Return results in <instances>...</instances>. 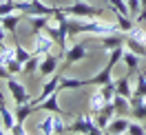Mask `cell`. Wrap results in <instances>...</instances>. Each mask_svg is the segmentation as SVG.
<instances>
[{"label": "cell", "instance_id": "6da1fadb", "mask_svg": "<svg viewBox=\"0 0 146 135\" xmlns=\"http://www.w3.org/2000/svg\"><path fill=\"white\" fill-rule=\"evenodd\" d=\"M62 11L69 13L71 18H102L104 16V9L93 7V5L84 2V0H78V2H73L69 7H62Z\"/></svg>", "mask_w": 146, "mask_h": 135}, {"label": "cell", "instance_id": "7a4b0ae2", "mask_svg": "<svg viewBox=\"0 0 146 135\" xmlns=\"http://www.w3.org/2000/svg\"><path fill=\"white\" fill-rule=\"evenodd\" d=\"M16 7L25 16H55L60 9V7H49L42 0H20V2H16Z\"/></svg>", "mask_w": 146, "mask_h": 135}, {"label": "cell", "instance_id": "3957f363", "mask_svg": "<svg viewBox=\"0 0 146 135\" xmlns=\"http://www.w3.org/2000/svg\"><path fill=\"white\" fill-rule=\"evenodd\" d=\"M66 133H89V135H100V133H102V128L95 124L93 113H82V115L78 117L73 124H69Z\"/></svg>", "mask_w": 146, "mask_h": 135}, {"label": "cell", "instance_id": "277c9868", "mask_svg": "<svg viewBox=\"0 0 146 135\" xmlns=\"http://www.w3.org/2000/svg\"><path fill=\"white\" fill-rule=\"evenodd\" d=\"M7 89H9V95H11V100H13V104H27V102H31L27 86H25L22 82L13 80V75L7 80Z\"/></svg>", "mask_w": 146, "mask_h": 135}, {"label": "cell", "instance_id": "5b68a950", "mask_svg": "<svg viewBox=\"0 0 146 135\" xmlns=\"http://www.w3.org/2000/svg\"><path fill=\"white\" fill-rule=\"evenodd\" d=\"M55 45H58V42H55L46 31H38L36 38H33V49H31V51H33L36 55H46V53L53 51Z\"/></svg>", "mask_w": 146, "mask_h": 135}, {"label": "cell", "instance_id": "8992f818", "mask_svg": "<svg viewBox=\"0 0 146 135\" xmlns=\"http://www.w3.org/2000/svg\"><path fill=\"white\" fill-rule=\"evenodd\" d=\"M60 80H62V71H55L53 75L46 80V84H44V89H42V93H40L36 100H31V104H33V106H38L42 100H46L51 93H55V91H58V86H60Z\"/></svg>", "mask_w": 146, "mask_h": 135}, {"label": "cell", "instance_id": "52a82bcc", "mask_svg": "<svg viewBox=\"0 0 146 135\" xmlns=\"http://www.w3.org/2000/svg\"><path fill=\"white\" fill-rule=\"evenodd\" d=\"M86 55H89V53H86V45H84V42L69 47V49L64 51V60H66V67H69V64H75V62H82Z\"/></svg>", "mask_w": 146, "mask_h": 135}, {"label": "cell", "instance_id": "ba28073f", "mask_svg": "<svg viewBox=\"0 0 146 135\" xmlns=\"http://www.w3.org/2000/svg\"><path fill=\"white\" fill-rule=\"evenodd\" d=\"M58 64H60V55H53V53L42 55V62H40V75L51 78V75L58 71Z\"/></svg>", "mask_w": 146, "mask_h": 135}, {"label": "cell", "instance_id": "9c48e42d", "mask_svg": "<svg viewBox=\"0 0 146 135\" xmlns=\"http://www.w3.org/2000/svg\"><path fill=\"white\" fill-rule=\"evenodd\" d=\"M58 95H60V91L51 93L46 100H42V102L36 106V111H46V113H60V115H64V111L60 108V100H58Z\"/></svg>", "mask_w": 146, "mask_h": 135}, {"label": "cell", "instance_id": "30bf717a", "mask_svg": "<svg viewBox=\"0 0 146 135\" xmlns=\"http://www.w3.org/2000/svg\"><path fill=\"white\" fill-rule=\"evenodd\" d=\"M109 11H111V16H113V22H117V27L122 29V33H128V31H131V29L137 25L135 18H131V16H124V13L115 11L113 7H109Z\"/></svg>", "mask_w": 146, "mask_h": 135}, {"label": "cell", "instance_id": "8fae6325", "mask_svg": "<svg viewBox=\"0 0 146 135\" xmlns=\"http://www.w3.org/2000/svg\"><path fill=\"white\" fill-rule=\"evenodd\" d=\"M124 33H111V36H98L100 40V47L104 51H113V49H117V47L124 45Z\"/></svg>", "mask_w": 146, "mask_h": 135}, {"label": "cell", "instance_id": "7c38bea8", "mask_svg": "<svg viewBox=\"0 0 146 135\" xmlns=\"http://www.w3.org/2000/svg\"><path fill=\"white\" fill-rule=\"evenodd\" d=\"M27 16L22 13V11H13V13H7V16H2L0 18V22H2V27L7 29L9 33H16V29H18L20 20H25Z\"/></svg>", "mask_w": 146, "mask_h": 135}, {"label": "cell", "instance_id": "4fadbf2b", "mask_svg": "<svg viewBox=\"0 0 146 135\" xmlns=\"http://www.w3.org/2000/svg\"><path fill=\"white\" fill-rule=\"evenodd\" d=\"M128 124H131V120H126L124 115H117V117H113V120H111L106 133H115V135L128 133Z\"/></svg>", "mask_w": 146, "mask_h": 135}, {"label": "cell", "instance_id": "5bb4252c", "mask_svg": "<svg viewBox=\"0 0 146 135\" xmlns=\"http://www.w3.org/2000/svg\"><path fill=\"white\" fill-rule=\"evenodd\" d=\"M82 86H89V80H80V78H69L62 73V80H60V86L58 91H69V89H82Z\"/></svg>", "mask_w": 146, "mask_h": 135}, {"label": "cell", "instance_id": "9a60e30c", "mask_svg": "<svg viewBox=\"0 0 146 135\" xmlns=\"http://www.w3.org/2000/svg\"><path fill=\"white\" fill-rule=\"evenodd\" d=\"M122 62L126 64V71L128 73H137V71H139V55H137L135 51L126 49L124 55H122Z\"/></svg>", "mask_w": 146, "mask_h": 135}, {"label": "cell", "instance_id": "2e32d148", "mask_svg": "<svg viewBox=\"0 0 146 135\" xmlns=\"http://www.w3.org/2000/svg\"><path fill=\"white\" fill-rule=\"evenodd\" d=\"M49 18L51 16H27V22H29V27H31V33L36 36L38 31H44V27L49 25Z\"/></svg>", "mask_w": 146, "mask_h": 135}, {"label": "cell", "instance_id": "e0dca14e", "mask_svg": "<svg viewBox=\"0 0 146 135\" xmlns=\"http://www.w3.org/2000/svg\"><path fill=\"white\" fill-rule=\"evenodd\" d=\"M0 120H2V124L7 126V131H11L13 124H16V111H11L5 102H0Z\"/></svg>", "mask_w": 146, "mask_h": 135}, {"label": "cell", "instance_id": "ac0fdd59", "mask_svg": "<svg viewBox=\"0 0 146 135\" xmlns=\"http://www.w3.org/2000/svg\"><path fill=\"white\" fill-rule=\"evenodd\" d=\"M115 84H117V95H124V98H128V100H131V95L135 93V89L131 86V78H128V73L124 75V78L115 80Z\"/></svg>", "mask_w": 146, "mask_h": 135}, {"label": "cell", "instance_id": "d6986e66", "mask_svg": "<svg viewBox=\"0 0 146 135\" xmlns=\"http://www.w3.org/2000/svg\"><path fill=\"white\" fill-rule=\"evenodd\" d=\"M36 111V106L31 104V102H27V104H16V122H27V117L31 115Z\"/></svg>", "mask_w": 146, "mask_h": 135}, {"label": "cell", "instance_id": "ffe728a7", "mask_svg": "<svg viewBox=\"0 0 146 135\" xmlns=\"http://www.w3.org/2000/svg\"><path fill=\"white\" fill-rule=\"evenodd\" d=\"M106 104V100H104V95H102V91H93L91 93V98H89V108H91V113H98L102 106Z\"/></svg>", "mask_w": 146, "mask_h": 135}, {"label": "cell", "instance_id": "44dd1931", "mask_svg": "<svg viewBox=\"0 0 146 135\" xmlns=\"http://www.w3.org/2000/svg\"><path fill=\"white\" fill-rule=\"evenodd\" d=\"M40 62H42V55H31L27 62L22 64V73H27V75H31V73H36V71H40Z\"/></svg>", "mask_w": 146, "mask_h": 135}, {"label": "cell", "instance_id": "7402d4cb", "mask_svg": "<svg viewBox=\"0 0 146 135\" xmlns=\"http://www.w3.org/2000/svg\"><path fill=\"white\" fill-rule=\"evenodd\" d=\"M11 60H16V47H9V45H0V64H7L11 62Z\"/></svg>", "mask_w": 146, "mask_h": 135}, {"label": "cell", "instance_id": "603a6c76", "mask_svg": "<svg viewBox=\"0 0 146 135\" xmlns=\"http://www.w3.org/2000/svg\"><path fill=\"white\" fill-rule=\"evenodd\" d=\"M113 104H115V111H117V115L131 113V100L124 98V95H115V98H113Z\"/></svg>", "mask_w": 146, "mask_h": 135}, {"label": "cell", "instance_id": "cb8c5ba5", "mask_svg": "<svg viewBox=\"0 0 146 135\" xmlns=\"http://www.w3.org/2000/svg\"><path fill=\"white\" fill-rule=\"evenodd\" d=\"M53 117H55V113H46V117L40 122V126H38V133L53 135Z\"/></svg>", "mask_w": 146, "mask_h": 135}, {"label": "cell", "instance_id": "d4e9b609", "mask_svg": "<svg viewBox=\"0 0 146 135\" xmlns=\"http://www.w3.org/2000/svg\"><path fill=\"white\" fill-rule=\"evenodd\" d=\"M100 91H102V95H104V100H106V102H111V100L117 95V84L111 80V82H106V84H102Z\"/></svg>", "mask_w": 146, "mask_h": 135}, {"label": "cell", "instance_id": "484cf974", "mask_svg": "<svg viewBox=\"0 0 146 135\" xmlns=\"http://www.w3.org/2000/svg\"><path fill=\"white\" fill-rule=\"evenodd\" d=\"M126 49L135 51L139 58H146V45H142V42H137V40H133V38H128V36H126Z\"/></svg>", "mask_w": 146, "mask_h": 135}, {"label": "cell", "instance_id": "4316f807", "mask_svg": "<svg viewBox=\"0 0 146 135\" xmlns=\"http://www.w3.org/2000/svg\"><path fill=\"white\" fill-rule=\"evenodd\" d=\"M135 78H137L135 93H137V95H142V98H146V75H144L142 71H137V73H135Z\"/></svg>", "mask_w": 146, "mask_h": 135}, {"label": "cell", "instance_id": "83f0119b", "mask_svg": "<svg viewBox=\"0 0 146 135\" xmlns=\"http://www.w3.org/2000/svg\"><path fill=\"white\" fill-rule=\"evenodd\" d=\"M31 55H33V51H29V49H25V47L22 45H16V60H18V62H27L29 58H31Z\"/></svg>", "mask_w": 146, "mask_h": 135}, {"label": "cell", "instance_id": "f1b7e54d", "mask_svg": "<svg viewBox=\"0 0 146 135\" xmlns=\"http://www.w3.org/2000/svg\"><path fill=\"white\" fill-rule=\"evenodd\" d=\"M126 36H128V38H133V40H137V42H142V45H146V31H144V29H139L137 25L131 29V31H128Z\"/></svg>", "mask_w": 146, "mask_h": 135}, {"label": "cell", "instance_id": "f546056e", "mask_svg": "<svg viewBox=\"0 0 146 135\" xmlns=\"http://www.w3.org/2000/svg\"><path fill=\"white\" fill-rule=\"evenodd\" d=\"M13 11H18V7H16L13 0H2V2H0V18L7 16V13H13Z\"/></svg>", "mask_w": 146, "mask_h": 135}, {"label": "cell", "instance_id": "4dcf8cb0", "mask_svg": "<svg viewBox=\"0 0 146 135\" xmlns=\"http://www.w3.org/2000/svg\"><path fill=\"white\" fill-rule=\"evenodd\" d=\"M128 135H146V126L142 124V120L128 124Z\"/></svg>", "mask_w": 146, "mask_h": 135}, {"label": "cell", "instance_id": "1f68e13d", "mask_svg": "<svg viewBox=\"0 0 146 135\" xmlns=\"http://www.w3.org/2000/svg\"><path fill=\"white\" fill-rule=\"evenodd\" d=\"M126 2H128V11H131V16H133V18H135L137 13L142 11V7H144V5H142V0H126Z\"/></svg>", "mask_w": 146, "mask_h": 135}, {"label": "cell", "instance_id": "d6a6232c", "mask_svg": "<svg viewBox=\"0 0 146 135\" xmlns=\"http://www.w3.org/2000/svg\"><path fill=\"white\" fill-rule=\"evenodd\" d=\"M7 69L11 71V75H16V73H22V62H18V60H11V62L7 64Z\"/></svg>", "mask_w": 146, "mask_h": 135}, {"label": "cell", "instance_id": "836d02e7", "mask_svg": "<svg viewBox=\"0 0 146 135\" xmlns=\"http://www.w3.org/2000/svg\"><path fill=\"white\" fill-rule=\"evenodd\" d=\"M9 133H13V135H25V133H27V128H25V124H22V122H16Z\"/></svg>", "mask_w": 146, "mask_h": 135}, {"label": "cell", "instance_id": "e575fe53", "mask_svg": "<svg viewBox=\"0 0 146 135\" xmlns=\"http://www.w3.org/2000/svg\"><path fill=\"white\" fill-rule=\"evenodd\" d=\"M9 78H11V71L5 64H0V80H9Z\"/></svg>", "mask_w": 146, "mask_h": 135}, {"label": "cell", "instance_id": "d590c367", "mask_svg": "<svg viewBox=\"0 0 146 135\" xmlns=\"http://www.w3.org/2000/svg\"><path fill=\"white\" fill-rule=\"evenodd\" d=\"M135 22H137V25H144V22H146V7H142V11L135 16Z\"/></svg>", "mask_w": 146, "mask_h": 135}, {"label": "cell", "instance_id": "8d00e7d4", "mask_svg": "<svg viewBox=\"0 0 146 135\" xmlns=\"http://www.w3.org/2000/svg\"><path fill=\"white\" fill-rule=\"evenodd\" d=\"M7 33H9V31H7V29L2 27V22H0V45L5 42V38H7Z\"/></svg>", "mask_w": 146, "mask_h": 135}, {"label": "cell", "instance_id": "74e56055", "mask_svg": "<svg viewBox=\"0 0 146 135\" xmlns=\"http://www.w3.org/2000/svg\"><path fill=\"white\" fill-rule=\"evenodd\" d=\"M144 120H146V102H144Z\"/></svg>", "mask_w": 146, "mask_h": 135}, {"label": "cell", "instance_id": "f35d334b", "mask_svg": "<svg viewBox=\"0 0 146 135\" xmlns=\"http://www.w3.org/2000/svg\"><path fill=\"white\" fill-rule=\"evenodd\" d=\"M0 102H5V98H2V93H0Z\"/></svg>", "mask_w": 146, "mask_h": 135}, {"label": "cell", "instance_id": "ab89813d", "mask_svg": "<svg viewBox=\"0 0 146 135\" xmlns=\"http://www.w3.org/2000/svg\"><path fill=\"white\" fill-rule=\"evenodd\" d=\"M142 5H144V7H146V0H142Z\"/></svg>", "mask_w": 146, "mask_h": 135}, {"label": "cell", "instance_id": "60d3db41", "mask_svg": "<svg viewBox=\"0 0 146 135\" xmlns=\"http://www.w3.org/2000/svg\"><path fill=\"white\" fill-rule=\"evenodd\" d=\"M106 2H109V0H106Z\"/></svg>", "mask_w": 146, "mask_h": 135}]
</instances>
